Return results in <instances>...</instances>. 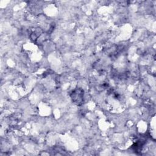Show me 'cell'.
Instances as JSON below:
<instances>
[{
    "label": "cell",
    "mask_w": 156,
    "mask_h": 156,
    "mask_svg": "<svg viewBox=\"0 0 156 156\" xmlns=\"http://www.w3.org/2000/svg\"><path fill=\"white\" fill-rule=\"evenodd\" d=\"M83 98V91L82 89H77L73 91L71 94V98L73 101L77 105L82 104Z\"/></svg>",
    "instance_id": "6da1fadb"
}]
</instances>
